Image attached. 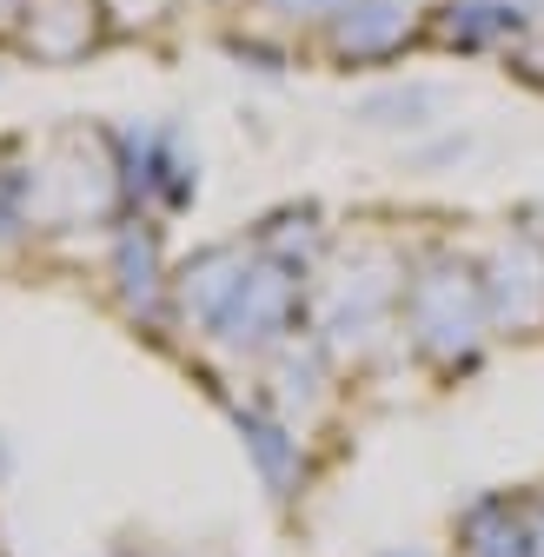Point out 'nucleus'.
<instances>
[{"label":"nucleus","instance_id":"nucleus-2","mask_svg":"<svg viewBox=\"0 0 544 557\" xmlns=\"http://www.w3.org/2000/svg\"><path fill=\"white\" fill-rule=\"evenodd\" d=\"M293 312H299V272H286V265H252L246 286L233 293V306L220 312L213 338L226 345V352H272V345H286Z\"/></svg>","mask_w":544,"mask_h":557},{"label":"nucleus","instance_id":"nucleus-5","mask_svg":"<svg viewBox=\"0 0 544 557\" xmlns=\"http://www.w3.org/2000/svg\"><path fill=\"white\" fill-rule=\"evenodd\" d=\"M485 312L492 325H511V332H531L544 319V252L531 239H511L492 265H485Z\"/></svg>","mask_w":544,"mask_h":557},{"label":"nucleus","instance_id":"nucleus-3","mask_svg":"<svg viewBox=\"0 0 544 557\" xmlns=\"http://www.w3.org/2000/svg\"><path fill=\"white\" fill-rule=\"evenodd\" d=\"M113 147L126 153V160H120L126 193L160 199V206H193L199 166H193V153L180 147L173 126H126V133H113Z\"/></svg>","mask_w":544,"mask_h":557},{"label":"nucleus","instance_id":"nucleus-8","mask_svg":"<svg viewBox=\"0 0 544 557\" xmlns=\"http://www.w3.org/2000/svg\"><path fill=\"white\" fill-rule=\"evenodd\" d=\"M113 286H120V306L126 312H140V319H153L160 312V233L153 226H126L120 239H113Z\"/></svg>","mask_w":544,"mask_h":557},{"label":"nucleus","instance_id":"nucleus-4","mask_svg":"<svg viewBox=\"0 0 544 557\" xmlns=\"http://www.w3.org/2000/svg\"><path fill=\"white\" fill-rule=\"evenodd\" d=\"M325 27L338 60H392L419 34V0H338Z\"/></svg>","mask_w":544,"mask_h":557},{"label":"nucleus","instance_id":"nucleus-11","mask_svg":"<svg viewBox=\"0 0 544 557\" xmlns=\"http://www.w3.org/2000/svg\"><path fill=\"white\" fill-rule=\"evenodd\" d=\"M272 14H286V21H332L338 14V0H265Z\"/></svg>","mask_w":544,"mask_h":557},{"label":"nucleus","instance_id":"nucleus-13","mask_svg":"<svg viewBox=\"0 0 544 557\" xmlns=\"http://www.w3.org/2000/svg\"><path fill=\"white\" fill-rule=\"evenodd\" d=\"M385 557H425V550H385Z\"/></svg>","mask_w":544,"mask_h":557},{"label":"nucleus","instance_id":"nucleus-12","mask_svg":"<svg viewBox=\"0 0 544 557\" xmlns=\"http://www.w3.org/2000/svg\"><path fill=\"white\" fill-rule=\"evenodd\" d=\"M21 233V213H14V193L0 186V239H14Z\"/></svg>","mask_w":544,"mask_h":557},{"label":"nucleus","instance_id":"nucleus-6","mask_svg":"<svg viewBox=\"0 0 544 557\" xmlns=\"http://www.w3.org/2000/svg\"><path fill=\"white\" fill-rule=\"evenodd\" d=\"M246 272H252V259L239 246H207L199 259H186V272H180V312L213 332L220 312L233 306V293L246 286Z\"/></svg>","mask_w":544,"mask_h":557},{"label":"nucleus","instance_id":"nucleus-1","mask_svg":"<svg viewBox=\"0 0 544 557\" xmlns=\"http://www.w3.org/2000/svg\"><path fill=\"white\" fill-rule=\"evenodd\" d=\"M485 325H492L485 286H479L465 265H452V259H432L412 286H405V332H412L419 359H432V366H445V372L479 359Z\"/></svg>","mask_w":544,"mask_h":557},{"label":"nucleus","instance_id":"nucleus-10","mask_svg":"<svg viewBox=\"0 0 544 557\" xmlns=\"http://www.w3.org/2000/svg\"><path fill=\"white\" fill-rule=\"evenodd\" d=\"M359 113L372 126H425V113H438V87H392V94H372Z\"/></svg>","mask_w":544,"mask_h":557},{"label":"nucleus","instance_id":"nucleus-7","mask_svg":"<svg viewBox=\"0 0 544 557\" xmlns=\"http://www.w3.org/2000/svg\"><path fill=\"white\" fill-rule=\"evenodd\" d=\"M531 27L524 0H452L445 21H438V40L458 47V53H479V47H498V40H518Z\"/></svg>","mask_w":544,"mask_h":557},{"label":"nucleus","instance_id":"nucleus-9","mask_svg":"<svg viewBox=\"0 0 544 557\" xmlns=\"http://www.w3.org/2000/svg\"><path fill=\"white\" fill-rule=\"evenodd\" d=\"M233 418H239V438H246V451H252V465H259V478H265V492H272V498H293V484H299V471H306L299 438L280 425V418H265V411H233Z\"/></svg>","mask_w":544,"mask_h":557},{"label":"nucleus","instance_id":"nucleus-14","mask_svg":"<svg viewBox=\"0 0 544 557\" xmlns=\"http://www.w3.org/2000/svg\"><path fill=\"white\" fill-rule=\"evenodd\" d=\"M14 8H21V0H0V14H14Z\"/></svg>","mask_w":544,"mask_h":557}]
</instances>
